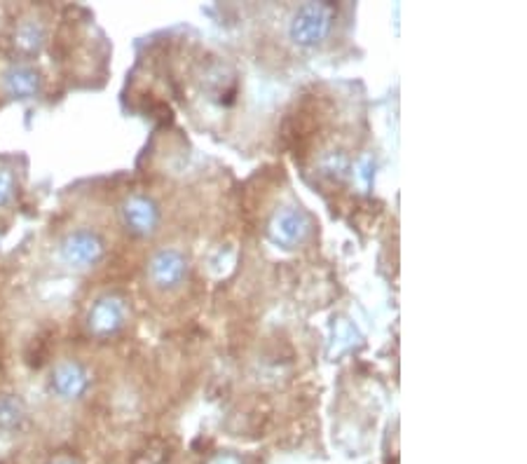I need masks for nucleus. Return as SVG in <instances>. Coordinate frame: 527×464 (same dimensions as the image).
<instances>
[{
	"instance_id": "f257e3e1",
	"label": "nucleus",
	"mask_w": 527,
	"mask_h": 464,
	"mask_svg": "<svg viewBox=\"0 0 527 464\" xmlns=\"http://www.w3.org/2000/svg\"><path fill=\"white\" fill-rule=\"evenodd\" d=\"M333 5L328 3H308L295 12L291 21V38L298 45H317L331 31Z\"/></svg>"
},
{
	"instance_id": "f03ea898",
	"label": "nucleus",
	"mask_w": 527,
	"mask_h": 464,
	"mask_svg": "<svg viewBox=\"0 0 527 464\" xmlns=\"http://www.w3.org/2000/svg\"><path fill=\"white\" fill-rule=\"evenodd\" d=\"M103 239L92 230L69 232L59 244V256L70 268H92L103 258Z\"/></svg>"
},
{
	"instance_id": "20e7f679",
	"label": "nucleus",
	"mask_w": 527,
	"mask_h": 464,
	"mask_svg": "<svg viewBox=\"0 0 527 464\" xmlns=\"http://www.w3.org/2000/svg\"><path fill=\"white\" fill-rule=\"evenodd\" d=\"M50 387L59 399H66V402L80 399L89 387L87 369L78 361H62L52 373Z\"/></svg>"
},
{
	"instance_id": "9b49d317",
	"label": "nucleus",
	"mask_w": 527,
	"mask_h": 464,
	"mask_svg": "<svg viewBox=\"0 0 527 464\" xmlns=\"http://www.w3.org/2000/svg\"><path fill=\"white\" fill-rule=\"evenodd\" d=\"M14 197V178L7 170H0V207L10 204Z\"/></svg>"
},
{
	"instance_id": "39448f33",
	"label": "nucleus",
	"mask_w": 527,
	"mask_h": 464,
	"mask_svg": "<svg viewBox=\"0 0 527 464\" xmlns=\"http://www.w3.org/2000/svg\"><path fill=\"white\" fill-rule=\"evenodd\" d=\"M122 324H125V305L115 295L101 298V301H96L95 308L89 310L87 327L99 338H108V336L118 333Z\"/></svg>"
},
{
	"instance_id": "7ed1b4c3",
	"label": "nucleus",
	"mask_w": 527,
	"mask_h": 464,
	"mask_svg": "<svg viewBox=\"0 0 527 464\" xmlns=\"http://www.w3.org/2000/svg\"><path fill=\"white\" fill-rule=\"evenodd\" d=\"M0 89L12 99H29L40 92V73L24 62L7 63L0 73Z\"/></svg>"
},
{
	"instance_id": "1a4fd4ad",
	"label": "nucleus",
	"mask_w": 527,
	"mask_h": 464,
	"mask_svg": "<svg viewBox=\"0 0 527 464\" xmlns=\"http://www.w3.org/2000/svg\"><path fill=\"white\" fill-rule=\"evenodd\" d=\"M45 43V29L40 21L26 20L21 21L17 33H14V45L20 47L21 52L31 54V52H38Z\"/></svg>"
},
{
	"instance_id": "0eeeda50",
	"label": "nucleus",
	"mask_w": 527,
	"mask_h": 464,
	"mask_svg": "<svg viewBox=\"0 0 527 464\" xmlns=\"http://www.w3.org/2000/svg\"><path fill=\"white\" fill-rule=\"evenodd\" d=\"M185 277V261L178 252H160L151 261V279L162 289H174Z\"/></svg>"
},
{
	"instance_id": "9d476101",
	"label": "nucleus",
	"mask_w": 527,
	"mask_h": 464,
	"mask_svg": "<svg viewBox=\"0 0 527 464\" xmlns=\"http://www.w3.org/2000/svg\"><path fill=\"white\" fill-rule=\"evenodd\" d=\"M20 420V403L14 399H0V427H12Z\"/></svg>"
},
{
	"instance_id": "f8f14e48",
	"label": "nucleus",
	"mask_w": 527,
	"mask_h": 464,
	"mask_svg": "<svg viewBox=\"0 0 527 464\" xmlns=\"http://www.w3.org/2000/svg\"><path fill=\"white\" fill-rule=\"evenodd\" d=\"M54 464H73V462H69V460H59V462H54Z\"/></svg>"
},
{
	"instance_id": "6e6552de",
	"label": "nucleus",
	"mask_w": 527,
	"mask_h": 464,
	"mask_svg": "<svg viewBox=\"0 0 527 464\" xmlns=\"http://www.w3.org/2000/svg\"><path fill=\"white\" fill-rule=\"evenodd\" d=\"M122 216H125L127 228L136 235H148V232L155 230L157 226V209L151 200L145 197H132L127 200L125 209H122Z\"/></svg>"
},
{
	"instance_id": "423d86ee",
	"label": "nucleus",
	"mask_w": 527,
	"mask_h": 464,
	"mask_svg": "<svg viewBox=\"0 0 527 464\" xmlns=\"http://www.w3.org/2000/svg\"><path fill=\"white\" fill-rule=\"evenodd\" d=\"M309 223L305 219V213L298 211V209H284L282 213H276L275 223H272L270 232L272 239L276 244L293 246L298 242H302V237L308 235Z\"/></svg>"
}]
</instances>
